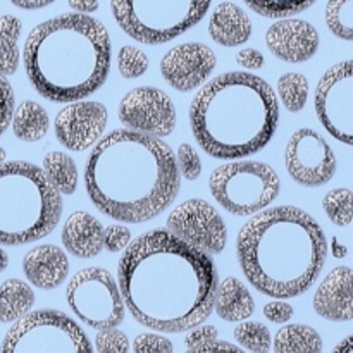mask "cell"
Here are the masks:
<instances>
[{"instance_id": "cell-7", "label": "cell", "mask_w": 353, "mask_h": 353, "mask_svg": "<svg viewBox=\"0 0 353 353\" xmlns=\"http://www.w3.org/2000/svg\"><path fill=\"white\" fill-rule=\"evenodd\" d=\"M212 0H110L116 23L140 43L178 38L203 19Z\"/></svg>"}, {"instance_id": "cell-27", "label": "cell", "mask_w": 353, "mask_h": 353, "mask_svg": "<svg viewBox=\"0 0 353 353\" xmlns=\"http://www.w3.org/2000/svg\"><path fill=\"white\" fill-rule=\"evenodd\" d=\"M23 24L12 14L0 17V76H12L19 68V37Z\"/></svg>"}, {"instance_id": "cell-8", "label": "cell", "mask_w": 353, "mask_h": 353, "mask_svg": "<svg viewBox=\"0 0 353 353\" xmlns=\"http://www.w3.org/2000/svg\"><path fill=\"white\" fill-rule=\"evenodd\" d=\"M214 200L234 216H252L279 195L278 172L264 162L236 161L214 169L209 178Z\"/></svg>"}, {"instance_id": "cell-41", "label": "cell", "mask_w": 353, "mask_h": 353, "mask_svg": "<svg viewBox=\"0 0 353 353\" xmlns=\"http://www.w3.org/2000/svg\"><path fill=\"white\" fill-rule=\"evenodd\" d=\"M236 62L238 65L245 69H261L264 65L265 59L257 48H243L236 54Z\"/></svg>"}, {"instance_id": "cell-30", "label": "cell", "mask_w": 353, "mask_h": 353, "mask_svg": "<svg viewBox=\"0 0 353 353\" xmlns=\"http://www.w3.org/2000/svg\"><path fill=\"white\" fill-rule=\"evenodd\" d=\"M326 24L334 37L353 41V0H327Z\"/></svg>"}, {"instance_id": "cell-18", "label": "cell", "mask_w": 353, "mask_h": 353, "mask_svg": "<svg viewBox=\"0 0 353 353\" xmlns=\"http://www.w3.org/2000/svg\"><path fill=\"white\" fill-rule=\"evenodd\" d=\"M314 310L323 319L345 323L353 319V269H333L314 295Z\"/></svg>"}, {"instance_id": "cell-9", "label": "cell", "mask_w": 353, "mask_h": 353, "mask_svg": "<svg viewBox=\"0 0 353 353\" xmlns=\"http://www.w3.org/2000/svg\"><path fill=\"white\" fill-rule=\"evenodd\" d=\"M0 353H93V348L76 321L59 310L43 309L10 326Z\"/></svg>"}, {"instance_id": "cell-31", "label": "cell", "mask_w": 353, "mask_h": 353, "mask_svg": "<svg viewBox=\"0 0 353 353\" xmlns=\"http://www.w3.org/2000/svg\"><path fill=\"white\" fill-rule=\"evenodd\" d=\"M323 207L334 226H348L353 221V192L348 188L331 190L324 195Z\"/></svg>"}, {"instance_id": "cell-15", "label": "cell", "mask_w": 353, "mask_h": 353, "mask_svg": "<svg viewBox=\"0 0 353 353\" xmlns=\"http://www.w3.org/2000/svg\"><path fill=\"white\" fill-rule=\"evenodd\" d=\"M109 121L105 105L92 100H79L65 105L54 121L59 143L72 152L88 150L102 138Z\"/></svg>"}, {"instance_id": "cell-1", "label": "cell", "mask_w": 353, "mask_h": 353, "mask_svg": "<svg viewBox=\"0 0 353 353\" xmlns=\"http://www.w3.org/2000/svg\"><path fill=\"white\" fill-rule=\"evenodd\" d=\"M117 286L133 319L161 333H185L214 310L219 274L212 257L168 230L134 238L117 264Z\"/></svg>"}, {"instance_id": "cell-42", "label": "cell", "mask_w": 353, "mask_h": 353, "mask_svg": "<svg viewBox=\"0 0 353 353\" xmlns=\"http://www.w3.org/2000/svg\"><path fill=\"white\" fill-rule=\"evenodd\" d=\"M185 353H245V350H241L240 347L236 345H231L228 341H214V343L205 345V347H199V348H192V350H186Z\"/></svg>"}, {"instance_id": "cell-44", "label": "cell", "mask_w": 353, "mask_h": 353, "mask_svg": "<svg viewBox=\"0 0 353 353\" xmlns=\"http://www.w3.org/2000/svg\"><path fill=\"white\" fill-rule=\"evenodd\" d=\"M52 2H55V0H10V3H14L16 7L24 10L43 9V7L50 6Z\"/></svg>"}, {"instance_id": "cell-26", "label": "cell", "mask_w": 353, "mask_h": 353, "mask_svg": "<svg viewBox=\"0 0 353 353\" xmlns=\"http://www.w3.org/2000/svg\"><path fill=\"white\" fill-rule=\"evenodd\" d=\"M43 171L47 181L61 195H72L78 188V168L72 157L64 152H48L43 159Z\"/></svg>"}, {"instance_id": "cell-10", "label": "cell", "mask_w": 353, "mask_h": 353, "mask_svg": "<svg viewBox=\"0 0 353 353\" xmlns=\"http://www.w3.org/2000/svg\"><path fill=\"white\" fill-rule=\"evenodd\" d=\"M65 300L76 317L93 330L117 327L124 321L123 295L116 279L102 268L76 272L65 288Z\"/></svg>"}, {"instance_id": "cell-35", "label": "cell", "mask_w": 353, "mask_h": 353, "mask_svg": "<svg viewBox=\"0 0 353 353\" xmlns=\"http://www.w3.org/2000/svg\"><path fill=\"white\" fill-rule=\"evenodd\" d=\"M95 348L99 353H128L130 340L117 327L100 330L95 336Z\"/></svg>"}, {"instance_id": "cell-19", "label": "cell", "mask_w": 353, "mask_h": 353, "mask_svg": "<svg viewBox=\"0 0 353 353\" xmlns=\"http://www.w3.org/2000/svg\"><path fill=\"white\" fill-rule=\"evenodd\" d=\"M23 272L28 281L40 290H55L69 274L65 252L55 245H40L24 255Z\"/></svg>"}, {"instance_id": "cell-29", "label": "cell", "mask_w": 353, "mask_h": 353, "mask_svg": "<svg viewBox=\"0 0 353 353\" xmlns=\"http://www.w3.org/2000/svg\"><path fill=\"white\" fill-rule=\"evenodd\" d=\"M234 340L245 350L252 353H269L272 347V336L268 326L255 321H243L234 327Z\"/></svg>"}, {"instance_id": "cell-23", "label": "cell", "mask_w": 353, "mask_h": 353, "mask_svg": "<svg viewBox=\"0 0 353 353\" xmlns=\"http://www.w3.org/2000/svg\"><path fill=\"white\" fill-rule=\"evenodd\" d=\"M10 124H12V131L17 140L33 143L47 137L50 119H48L47 110L40 103L26 100L14 109Z\"/></svg>"}, {"instance_id": "cell-6", "label": "cell", "mask_w": 353, "mask_h": 353, "mask_svg": "<svg viewBox=\"0 0 353 353\" xmlns=\"http://www.w3.org/2000/svg\"><path fill=\"white\" fill-rule=\"evenodd\" d=\"M62 196L38 165L24 161L0 164V245L37 241L57 228Z\"/></svg>"}, {"instance_id": "cell-22", "label": "cell", "mask_w": 353, "mask_h": 353, "mask_svg": "<svg viewBox=\"0 0 353 353\" xmlns=\"http://www.w3.org/2000/svg\"><path fill=\"white\" fill-rule=\"evenodd\" d=\"M214 309L217 316L226 323H243L254 316L255 302L240 279L226 278L217 286Z\"/></svg>"}, {"instance_id": "cell-21", "label": "cell", "mask_w": 353, "mask_h": 353, "mask_svg": "<svg viewBox=\"0 0 353 353\" xmlns=\"http://www.w3.org/2000/svg\"><path fill=\"white\" fill-rule=\"evenodd\" d=\"M209 33L212 40L223 47H238L250 38L252 21L236 3L223 2L210 16Z\"/></svg>"}, {"instance_id": "cell-12", "label": "cell", "mask_w": 353, "mask_h": 353, "mask_svg": "<svg viewBox=\"0 0 353 353\" xmlns=\"http://www.w3.org/2000/svg\"><path fill=\"white\" fill-rule=\"evenodd\" d=\"M169 233L207 255H217L226 248L228 230L221 214L200 199L179 203L165 221Z\"/></svg>"}, {"instance_id": "cell-28", "label": "cell", "mask_w": 353, "mask_h": 353, "mask_svg": "<svg viewBox=\"0 0 353 353\" xmlns=\"http://www.w3.org/2000/svg\"><path fill=\"white\" fill-rule=\"evenodd\" d=\"M290 112H300L309 100V81L300 72H286L278 81V95Z\"/></svg>"}, {"instance_id": "cell-45", "label": "cell", "mask_w": 353, "mask_h": 353, "mask_svg": "<svg viewBox=\"0 0 353 353\" xmlns=\"http://www.w3.org/2000/svg\"><path fill=\"white\" fill-rule=\"evenodd\" d=\"M331 353H353V334L345 338L343 341H340Z\"/></svg>"}, {"instance_id": "cell-47", "label": "cell", "mask_w": 353, "mask_h": 353, "mask_svg": "<svg viewBox=\"0 0 353 353\" xmlns=\"http://www.w3.org/2000/svg\"><path fill=\"white\" fill-rule=\"evenodd\" d=\"M6 157H7L6 150H3V148L0 147V164H3V162H6Z\"/></svg>"}, {"instance_id": "cell-38", "label": "cell", "mask_w": 353, "mask_h": 353, "mask_svg": "<svg viewBox=\"0 0 353 353\" xmlns=\"http://www.w3.org/2000/svg\"><path fill=\"white\" fill-rule=\"evenodd\" d=\"M14 90L7 78L0 76V137L10 126V119L14 114Z\"/></svg>"}, {"instance_id": "cell-39", "label": "cell", "mask_w": 353, "mask_h": 353, "mask_svg": "<svg viewBox=\"0 0 353 353\" xmlns=\"http://www.w3.org/2000/svg\"><path fill=\"white\" fill-rule=\"evenodd\" d=\"M217 330L214 326H202L199 330H190L188 334L185 338V345L188 350L192 348H199V347H205V345L214 343L217 341Z\"/></svg>"}, {"instance_id": "cell-3", "label": "cell", "mask_w": 353, "mask_h": 353, "mask_svg": "<svg viewBox=\"0 0 353 353\" xmlns=\"http://www.w3.org/2000/svg\"><path fill=\"white\" fill-rule=\"evenodd\" d=\"M236 255L245 278L276 300L295 299L319 278L327 257L323 228L299 207H272L241 228Z\"/></svg>"}, {"instance_id": "cell-40", "label": "cell", "mask_w": 353, "mask_h": 353, "mask_svg": "<svg viewBox=\"0 0 353 353\" xmlns=\"http://www.w3.org/2000/svg\"><path fill=\"white\" fill-rule=\"evenodd\" d=\"M295 310L290 303L281 302V300H276V302H269L268 305L264 307V316L265 319L271 321L274 324H285L288 323L293 317Z\"/></svg>"}, {"instance_id": "cell-16", "label": "cell", "mask_w": 353, "mask_h": 353, "mask_svg": "<svg viewBox=\"0 0 353 353\" xmlns=\"http://www.w3.org/2000/svg\"><path fill=\"white\" fill-rule=\"evenodd\" d=\"M216 64L212 48L199 41H190L165 52L161 61V72L174 90L192 92L209 79Z\"/></svg>"}, {"instance_id": "cell-4", "label": "cell", "mask_w": 353, "mask_h": 353, "mask_svg": "<svg viewBox=\"0 0 353 353\" xmlns=\"http://www.w3.org/2000/svg\"><path fill=\"white\" fill-rule=\"evenodd\" d=\"M105 26L85 14H62L38 24L24 43V69L43 99L72 103L93 95L110 71Z\"/></svg>"}, {"instance_id": "cell-43", "label": "cell", "mask_w": 353, "mask_h": 353, "mask_svg": "<svg viewBox=\"0 0 353 353\" xmlns=\"http://www.w3.org/2000/svg\"><path fill=\"white\" fill-rule=\"evenodd\" d=\"M69 7L78 14L88 16L90 12H95L99 9V0H69Z\"/></svg>"}, {"instance_id": "cell-25", "label": "cell", "mask_w": 353, "mask_h": 353, "mask_svg": "<svg viewBox=\"0 0 353 353\" xmlns=\"http://www.w3.org/2000/svg\"><path fill=\"white\" fill-rule=\"evenodd\" d=\"M274 353H323V338L305 324H286L276 333Z\"/></svg>"}, {"instance_id": "cell-46", "label": "cell", "mask_w": 353, "mask_h": 353, "mask_svg": "<svg viewBox=\"0 0 353 353\" xmlns=\"http://www.w3.org/2000/svg\"><path fill=\"white\" fill-rule=\"evenodd\" d=\"M7 265H9V255H7L6 250L0 247V272L6 271Z\"/></svg>"}, {"instance_id": "cell-34", "label": "cell", "mask_w": 353, "mask_h": 353, "mask_svg": "<svg viewBox=\"0 0 353 353\" xmlns=\"http://www.w3.org/2000/svg\"><path fill=\"white\" fill-rule=\"evenodd\" d=\"M176 164H178L179 176L183 178L195 181L202 174V159H200L199 152L188 143L179 145L178 152H176Z\"/></svg>"}, {"instance_id": "cell-14", "label": "cell", "mask_w": 353, "mask_h": 353, "mask_svg": "<svg viewBox=\"0 0 353 353\" xmlns=\"http://www.w3.org/2000/svg\"><path fill=\"white\" fill-rule=\"evenodd\" d=\"M119 119L126 130L164 138L176 128V107L168 93L155 86H140L121 99Z\"/></svg>"}, {"instance_id": "cell-37", "label": "cell", "mask_w": 353, "mask_h": 353, "mask_svg": "<svg viewBox=\"0 0 353 353\" xmlns=\"http://www.w3.org/2000/svg\"><path fill=\"white\" fill-rule=\"evenodd\" d=\"M131 243V231L123 224H112L103 230V248L112 254L121 250H126L128 245Z\"/></svg>"}, {"instance_id": "cell-5", "label": "cell", "mask_w": 353, "mask_h": 353, "mask_svg": "<svg viewBox=\"0 0 353 353\" xmlns=\"http://www.w3.org/2000/svg\"><path fill=\"white\" fill-rule=\"evenodd\" d=\"M193 137L223 161L248 157L269 145L279 124V100L265 79L224 72L199 90L190 105Z\"/></svg>"}, {"instance_id": "cell-32", "label": "cell", "mask_w": 353, "mask_h": 353, "mask_svg": "<svg viewBox=\"0 0 353 353\" xmlns=\"http://www.w3.org/2000/svg\"><path fill=\"white\" fill-rule=\"evenodd\" d=\"M316 0H245L252 10L264 17H288L303 12Z\"/></svg>"}, {"instance_id": "cell-11", "label": "cell", "mask_w": 353, "mask_h": 353, "mask_svg": "<svg viewBox=\"0 0 353 353\" xmlns=\"http://www.w3.org/2000/svg\"><path fill=\"white\" fill-rule=\"evenodd\" d=\"M314 102L324 130L353 147V61L340 62L324 72Z\"/></svg>"}, {"instance_id": "cell-2", "label": "cell", "mask_w": 353, "mask_h": 353, "mask_svg": "<svg viewBox=\"0 0 353 353\" xmlns=\"http://www.w3.org/2000/svg\"><path fill=\"white\" fill-rule=\"evenodd\" d=\"M85 186L100 212L121 223L141 224L174 202L181 176L168 143L123 128L100 138L90 152Z\"/></svg>"}, {"instance_id": "cell-36", "label": "cell", "mask_w": 353, "mask_h": 353, "mask_svg": "<svg viewBox=\"0 0 353 353\" xmlns=\"http://www.w3.org/2000/svg\"><path fill=\"white\" fill-rule=\"evenodd\" d=\"M134 353H172L171 340L157 333H141L134 338L133 343Z\"/></svg>"}, {"instance_id": "cell-20", "label": "cell", "mask_w": 353, "mask_h": 353, "mask_svg": "<svg viewBox=\"0 0 353 353\" xmlns=\"http://www.w3.org/2000/svg\"><path fill=\"white\" fill-rule=\"evenodd\" d=\"M103 230L99 219L85 210H76L62 228V245L76 259L97 257L103 250Z\"/></svg>"}, {"instance_id": "cell-17", "label": "cell", "mask_w": 353, "mask_h": 353, "mask_svg": "<svg viewBox=\"0 0 353 353\" xmlns=\"http://www.w3.org/2000/svg\"><path fill=\"white\" fill-rule=\"evenodd\" d=\"M265 43L278 59L292 64H300L317 54L319 33L307 21L281 19L268 30Z\"/></svg>"}, {"instance_id": "cell-13", "label": "cell", "mask_w": 353, "mask_h": 353, "mask_svg": "<svg viewBox=\"0 0 353 353\" xmlns=\"http://www.w3.org/2000/svg\"><path fill=\"white\" fill-rule=\"evenodd\" d=\"M285 165L293 181L307 188H317L333 179L336 157L330 143L317 131L302 128L286 143Z\"/></svg>"}, {"instance_id": "cell-33", "label": "cell", "mask_w": 353, "mask_h": 353, "mask_svg": "<svg viewBox=\"0 0 353 353\" xmlns=\"http://www.w3.org/2000/svg\"><path fill=\"white\" fill-rule=\"evenodd\" d=\"M117 69L124 79L140 78L148 69L147 54L133 45H124L117 54Z\"/></svg>"}, {"instance_id": "cell-24", "label": "cell", "mask_w": 353, "mask_h": 353, "mask_svg": "<svg viewBox=\"0 0 353 353\" xmlns=\"http://www.w3.org/2000/svg\"><path fill=\"white\" fill-rule=\"evenodd\" d=\"M34 305V292L21 279H7L0 285V323L9 324L28 316Z\"/></svg>"}]
</instances>
